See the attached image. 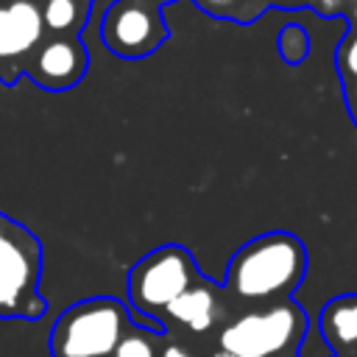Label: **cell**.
Listing matches in <instances>:
<instances>
[{"instance_id":"obj_1","label":"cell","mask_w":357,"mask_h":357,"mask_svg":"<svg viewBox=\"0 0 357 357\" xmlns=\"http://www.w3.org/2000/svg\"><path fill=\"white\" fill-rule=\"evenodd\" d=\"M307 245L290 231H265L243 243L223 279V293L234 312L290 301L307 276Z\"/></svg>"},{"instance_id":"obj_2","label":"cell","mask_w":357,"mask_h":357,"mask_svg":"<svg viewBox=\"0 0 357 357\" xmlns=\"http://www.w3.org/2000/svg\"><path fill=\"white\" fill-rule=\"evenodd\" d=\"M307 332V312L290 298L282 304L237 312L220 329L215 346L234 357H301Z\"/></svg>"},{"instance_id":"obj_3","label":"cell","mask_w":357,"mask_h":357,"mask_svg":"<svg viewBox=\"0 0 357 357\" xmlns=\"http://www.w3.org/2000/svg\"><path fill=\"white\" fill-rule=\"evenodd\" d=\"M42 243L20 220L0 212V318L39 321L47 301L39 293Z\"/></svg>"},{"instance_id":"obj_4","label":"cell","mask_w":357,"mask_h":357,"mask_svg":"<svg viewBox=\"0 0 357 357\" xmlns=\"http://www.w3.org/2000/svg\"><path fill=\"white\" fill-rule=\"evenodd\" d=\"M131 324V310L114 296L75 301L50 326V357H112Z\"/></svg>"},{"instance_id":"obj_5","label":"cell","mask_w":357,"mask_h":357,"mask_svg":"<svg viewBox=\"0 0 357 357\" xmlns=\"http://www.w3.org/2000/svg\"><path fill=\"white\" fill-rule=\"evenodd\" d=\"M198 276H201V271H198L190 248H184L178 243H165L131 265V271L126 276L128 307L137 315H142L148 329L165 332V326L159 324L162 312Z\"/></svg>"},{"instance_id":"obj_6","label":"cell","mask_w":357,"mask_h":357,"mask_svg":"<svg viewBox=\"0 0 357 357\" xmlns=\"http://www.w3.org/2000/svg\"><path fill=\"white\" fill-rule=\"evenodd\" d=\"M237 312H234L231 301L226 298L223 284L201 273L176 301L167 304L159 324L165 326L167 335H176L181 340L209 351L215 346L220 329Z\"/></svg>"},{"instance_id":"obj_7","label":"cell","mask_w":357,"mask_h":357,"mask_svg":"<svg viewBox=\"0 0 357 357\" xmlns=\"http://www.w3.org/2000/svg\"><path fill=\"white\" fill-rule=\"evenodd\" d=\"M165 0H112L100 22V39L120 59H145L159 50L170 31L162 20Z\"/></svg>"},{"instance_id":"obj_8","label":"cell","mask_w":357,"mask_h":357,"mask_svg":"<svg viewBox=\"0 0 357 357\" xmlns=\"http://www.w3.org/2000/svg\"><path fill=\"white\" fill-rule=\"evenodd\" d=\"M89 67V53L81 36H53L45 39L28 59L25 75L33 78L47 92H67L73 89Z\"/></svg>"},{"instance_id":"obj_9","label":"cell","mask_w":357,"mask_h":357,"mask_svg":"<svg viewBox=\"0 0 357 357\" xmlns=\"http://www.w3.org/2000/svg\"><path fill=\"white\" fill-rule=\"evenodd\" d=\"M318 332L329 357H357V293L329 298L318 315Z\"/></svg>"},{"instance_id":"obj_10","label":"cell","mask_w":357,"mask_h":357,"mask_svg":"<svg viewBox=\"0 0 357 357\" xmlns=\"http://www.w3.org/2000/svg\"><path fill=\"white\" fill-rule=\"evenodd\" d=\"M92 0H39L45 36H81Z\"/></svg>"},{"instance_id":"obj_11","label":"cell","mask_w":357,"mask_h":357,"mask_svg":"<svg viewBox=\"0 0 357 357\" xmlns=\"http://www.w3.org/2000/svg\"><path fill=\"white\" fill-rule=\"evenodd\" d=\"M335 61H337V73H340V81H343L349 117L357 126V31H349L343 36V42L337 45Z\"/></svg>"},{"instance_id":"obj_12","label":"cell","mask_w":357,"mask_h":357,"mask_svg":"<svg viewBox=\"0 0 357 357\" xmlns=\"http://www.w3.org/2000/svg\"><path fill=\"white\" fill-rule=\"evenodd\" d=\"M162 343H165V332L148 329L142 324H131L123 332L120 343L114 346L112 357H159Z\"/></svg>"},{"instance_id":"obj_13","label":"cell","mask_w":357,"mask_h":357,"mask_svg":"<svg viewBox=\"0 0 357 357\" xmlns=\"http://www.w3.org/2000/svg\"><path fill=\"white\" fill-rule=\"evenodd\" d=\"M276 47H279V56L287 64H301L307 59V53H310V33H307V28H301L296 22L284 25L279 31V36H276Z\"/></svg>"},{"instance_id":"obj_14","label":"cell","mask_w":357,"mask_h":357,"mask_svg":"<svg viewBox=\"0 0 357 357\" xmlns=\"http://www.w3.org/2000/svg\"><path fill=\"white\" fill-rule=\"evenodd\" d=\"M206 354H209L206 349L192 346V343H187L176 335H167V332H165V343H162V351H159V357H206Z\"/></svg>"},{"instance_id":"obj_15","label":"cell","mask_w":357,"mask_h":357,"mask_svg":"<svg viewBox=\"0 0 357 357\" xmlns=\"http://www.w3.org/2000/svg\"><path fill=\"white\" fill-rule=\"evenodd\" d=\"M201 8H206V11H212V14H223V6H229V3H234V0H195Z\"/></svg>"},{"instance_id":"obj_16","label":"cell","mask_w":357,"mask_h":357,"mask_svg":"<svg viewBox=\"0 0 357 357\" xmlns=\"http://www.w3.org/2000/svg\"><path fill=\"white\" fill-rule=\"evenodd\" d=\"M206 357H234V354H229V351H223V349H218V346H212Z\"/></svg>"},{"instance_id":"obj_17","label":"cell","mask_w":357,"mask_h":357,"mask_svg":"<svg viewBox=\"0 0 357 357\" xmlns=\"http://www.w3.org/2000/svg\"><path fill=\"white\" fill-rule=\"evenodd\" d=\"M276 3H282V6H298V3H304V0H276Z\"/></svg>"}]
</instances>
